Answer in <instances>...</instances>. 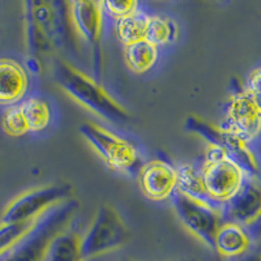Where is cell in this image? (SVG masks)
I'll return each instance as SVG.
<instances>
[{
	"mask_svg": "<svg viewBox=\"0 0 261 261\" xmlns=\"http://www.w3.org/2000/svg\"><path fill=\"white\" fill-rule=\"evenodd\" d=\"M68 18L73 32L89 45L99 42L103 11L101 2L76 0L68 3Z\"/></svg>",
	"mask_w": 261,
	"mask_h": 261,
	"instance_id": "12",
	"label": "cell"
},
{
	"mask_svg": "<svg viewBox=\"0 0 261 261\" xmlns=\"http://www.w3.org/2000/svg\"><path fill=\"white\" fill-rule=\"evenodd\" d=\"M176 169L162 160H153L141 167L139 183L141 192L153 201L170 199L176 190Z\"/></svg>",
	"mask_w": 261,
	"mask_h": 261,
	"instance_id": "11",
	"label": "cell"
},
{
	"mask_svg": "<svg viewBox=\"0 0 261 261\" xmlns=\"http://www.w3.org/2000/svg\"><path fill=\"white\" fill-rule=\"evenodd\" d=\"M260 107H261V105H260Z\"/></svg>",
	"mask_w": 261,
	"mask_h": 261,
	"instance_id": "27",
	"label": "cell"
},
{
	"mask_svg": "<svg viewBox=\"0 0 261 261\" xmlns=\"http://www.w3.org/2000/svg\"><path fill=\"white\" fill-rule=\"evenodd\" d=\"M18 106L24 115L29 132H39L47 128L51 119V111L43 99L37 97L28 98Z\"/></svg>",
	"mask_w": 261,
	"mask_h": 261,
	"instance_id": "17",
	"label": "cell"
},
{
	"mask_svg": "<svg viewBox=\"0 0 261 261\" xmlns=\"http://www.w3.org/2000/svg\"><path fill=\"white\" fill-rule=\"evenodd\" d=\"M223 220L248 227L261 214V183L255 176H246L241 188L222 205Z\"/></svg>",
	"mask_w": 261,
	"mask_h": 261,
	"instance_id": "10",
	"label": "cell"
},
{
	"mask_svg": "<svg viewBox=\"0 0 261 261\" xmlns=\"http://www.w3.org/2000/svg\"><path fill=\"white\" fill-rule=\"evenodd\" d=\"M79 132L110 169L125 171L139 162L137 149L111 130L95 123H84L79 128Z\"/></svg>",
	"mask_w": 261,
	"mask_h": 261,
	"instance_id": "8",
	"label": "cell"
},
{
	"mask_svg": "<svg viewBox=\"0 0 261 261\" xmlns=\"http://www.w3.org/2000/svg\"><path fill=\"white\" fill-rule=\"evenodd\" d=\"M170 199L181 226L196 239L213 249L214 235L223 222L222 205L218 206L209 200L192 197L178 190Z\"/></svg>",
	"mask_w": 261,
	"mask_h": 261,
	"instance_id": "4",
	"label": "cell"
},
{
	"mask_svg": "<svg viewBox=\"0 0 261 261\" xmlns=\"http://www.w3.org/2000/svg\"><path fill=\"white\" fill-rule=\"evenodd\" d=\"M53 2H25V36L27 47L33 57L48 54L64 37V17L67 7Z\"/></svg>",
	"mask_w": 261,
	"mask_h": 261,
	"instance_id": "2",
	"label": "cell"
},
{
	"mask_svg": "<svg viewBox=\"0 0 261 261\" xmlns=\"http://www.w3.org/2000/svg\"><path fill=\"white\" fill-rule=\"evenodd\" d=\"M252 239L246 227L223 221L214 235L213 249L225 257H238L248 251Z\"/></svg>",
	"mask_w": 261,
	"mask_h": 261,
	"instance_id": "14",
	"label": "cell"
},
{
	"mask_svg": "<svg viewBox=\"0 0 261 261\" xmlns=\"http://www.w3.org/2000/svg\"><path fill=\"white\" fill-rule=\"evenodd\" d=\"M246 230L248 231L251 239L261 241V214L258 216V218L252 223V225L248 226V227H246Z\"/></svg>",
	"mask_w": 261,
	"mask_h": 261,
	"instance_id": "25",
	"label": "cell"
},
{
	"mask_svg": "<svg viewBox=\"0 0 261 261\" xmlns=\"http://www.w3.org/2000/svg\"><path fill=\"white\" fill-rule=\"evenodd\" d=\"M201 176L206 199L217 205H223L241 188L246 174L237 163L226 157L222 149L208 145Z\"/></svg>",
	"mask_w": 261,
	"mask_h": 261,
	"instance_id": "5",
	"label": "cell"
},
{
	"mask_svg": "<svg viewBox=\"0 0 261 261\" xmlns=\"http://www.w3.org/2000/svg\"><path fill=\"white\" fill-rule=\"evenodd\" d=\"M80 241L81 235L67 227L51 241L43 261H84Z\"/></svg>",
	"mask_w": 261,
	"mask_h": 261,
	"instance_id": "15",
	"label": "cell"
},
{
	"mask_svg": "<svg viewBox=\"0 0 261 261\" xmlns=\"http://www.w3.org/2000/svg\"><path fill=\"white\" fill-rule=\"evenodd\" d=\"M129 228L118 211L109 204L101 205L85 234L81 235L80 251L83 260L114 252L122 248L129 241Z\"/></svg>",
	"mask_w": 261,
	"mask_h": 261,
	"instance_id": "3",
	"label": "cell"
},
{
	"mask_svg": "<svg viewBox=\"0 0 261 261\" xmlns=\"http://www.w3.org/2000/svg\"><path fill=\"white\" fill-rule=\"evenodd\" d=\"M148 17V15L137 11L134 15L127 16L116 22V34L124 47L145 39Z\"/></svg>",
	"mask_w": 261,
	"mask_h": 261,
	"instance_id": "18",
	"label": "cell"
},
{
	"mask_svg": "<svg viewBox=\"0 0 261 261\" xmlns=\"http://www.w3.org/2000/svg\"><path fill=\"white\" fill-rule=\"evenodd\" d=\"M54 80L74 102L107 122L123 123L130 119L127 109L119 103L101 84L86 76L68 62L58 60L55 63Z\"/></svg>",
	"mask_w": 261,
	"mask_h": 261,
	"instance_id": "1",
	"label": "cell"
},
{
	"mask_svg": "<svg viewBox=\"0 0 261 261\" xmlns=\"http://www.w3.org/2000/svg\"><path fill=\"white\" fill-rule=\"evenodd\" d=\"M124 59L128 68L135 73H145L153 68L158 59V48L149 42H136L124 47Z\"/></svg>",
	"mask_w": 261,
	"mask_h": 261,
	"instance_id": "16",
	"label": "cell"
},
{
	"mask_svg": "<svg viewBox=\"0 0 261 261\" xmlns=\"http://www.w3.org/2000/svg\"><path fill=\"white\" fill-rule=\"evenodd\" d=\"M28 73L18 62L8 58L0 59V103L15 105L28 90Z\"/></svg>",
	"mask_w": 261,
	"mask_h": 261,
	"instance_id": "13",
	"label": "cell"
},
{
	"mask_svg": "<svg viewBox=\"0 0 261 261\" xmlns=\"http://www.w3.org/2000/svg\"><path fill=\"white\" fill-rule=\"evenodd\" d=\"M36 221L22 223H0V257L9 252L24 238Z\"/></svg>",
	"mask_w": 261,
	"mask_h": 261,
	"instance_id": "21",
	"label": "cell"
},
{
	"mask_svg": "<svg viewBox=\"0 0 261 261\" xmlns=\"http://www.w3.org/2000/svg\"><path fill=\"white\" fill-rule=\"evenodd\" d=\"M102 11L107 16L115 18L116 21L122 20L127 16L134 15L139 11V3L136 0H128V2H122V0H109V2H101Z\"/></svg>",
	"mask_w": 261,
	"mask_h": 261,
	"instance_id": "23",
	"label": "cell"
},
{
	"mask_svg": "<svg viewBox=\"0 0 261 261\" xmlns=\"http://www.w3.org/2000/svg\"><path fill=\"white\" fill-rule=\"evenodd\" d=\"M225 128L247 144L260 135L261 107L248 92H239L231 97L226 111Z\"/></svg>",
	"mask_w": 261,
	"mask_h": 261,
	"instance_id": "9",
	"label": "cell"
},
{
	"mask_svg": "<svg viewBox=\"0 0 261 261\" xmlns=\"http://www.w3.org/2000/svg\"><path fill=\"white\" fill-rule=\"evenodd\" d=\"M246 92H248L257 101V103L261 105V68L253 69L248 74Z\"/></svg>",
	"mask_w": 261,
	"mask_h": 261,
	"instance_id": "24",
	"label": "cell"
},
{
	"mask_svg": "<svg viewBox=\"0 0 261 261\" xmlns=\"http://www.w3.org/2000/svg\"><path fill=\"white\" fill-rule=\"evenodd\" d=\"M186 127L200 135L208 145L217 146L225 151L226 157L241 167L246 176H253L258 172V163L252 150L241 137L232 134L227 128L214 125L202 119L191 116L187 119Z\"/></svg>",
	"mask_w": 261,
	"mask_h": 261,
	"instance_id": "7",
	"label": "cell"
},
{
	"mask_svg": "<svg viewBox=\"0 0 261 261\" xmlns=\"http://www.w3.org/2000/svg\"><path fill=\"white\" fill-rule=\"evenodd\" d=\"M242 261H261V252H255L244 257Z\"/></svg>",
	"mask_w": 261,
	"mask_h": 261,
	"instance_id": "26",
	"label": "cell"
},
{
	"mask_svg": "<svg viewBox=\"0 0 261 261\" xmlns=\"http://www.w3.org/2000/svg\"><path fill=\"white\" fill-rule=\"evenodd\" d=\"M2 124H3V129L6 130V134H8L9 136L20 137L24 136V135H27L28 132H29L27 122H25L24 119V115L21 113L18 105L11 106L8 110L4 113Z\"/></svg>",
	"mask_w": 261,
	"mask_h": 261,
	"instance_id": "22",
	"label": "cell"
},
{
	"mask_svg": "<svg viewBox=\"0 0 261 261\" xmlns=\"http://www.w3.org/2000/svg\"><path fill=\"white\" fill-rule=\"evenodd\" d=\"M176 28L171 20H167L161 16H149L146 24L145 41L150 45L162 46L175 38Z\"/></svg>",
	"mask_w": 261,
	"mask_h": 261,
	"instance_id": "20",
	"label": "cell"
},
{
	"mask_svg": "<svg viewBox=\"0 0 261 261\" xmlns=\"http://www.w3.org/2000/svg\"><path fill=\"white\" fill-rule=\"evenodd\" d=\"M176 190L197 199L208 200L202 183L201 170L196 169L193 165H181L176 169Z\"/></svg>",
	"mask_w": 261,
	"mask_h": 261,
	"instance_id": "19",
	"label": "cell"
},
{
	"mask_svg": "<svg viewBox=\"0 0 261 261\" xmlns=\"http://www.w3.org/2000/svg\"><path fill=\"white\" fill-rule=\"evenodd\" d=\"M73 188L68 183H55L27 191L8 204L0 223H22L36 221L55 205L71 200Z\"/></svg>",
	"mask_w": 261,
	"mask_h": 261,
	"instance_id": "6",
	"label": "cell"
}]
</instances>
